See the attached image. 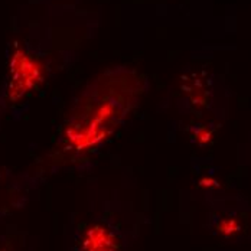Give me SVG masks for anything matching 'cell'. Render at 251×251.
Here are the masks:
<instances>
[{"label":"cell","instance_id":"obj_1","mask_svg":"<svg viewBox=\"0 0 251 251\" xmlns=\"http://www.w3.org/2000/svg\"><path fill=\"white\" fill-rule=\"evenodd\" d=\"M12 74V82L15 84L16 90H25L26 87L33 84V81H36L39 75V65L26 53L18 52L13 58Z\"/></svg>","mask_w":251,"mask_h":251}]
</instances>
